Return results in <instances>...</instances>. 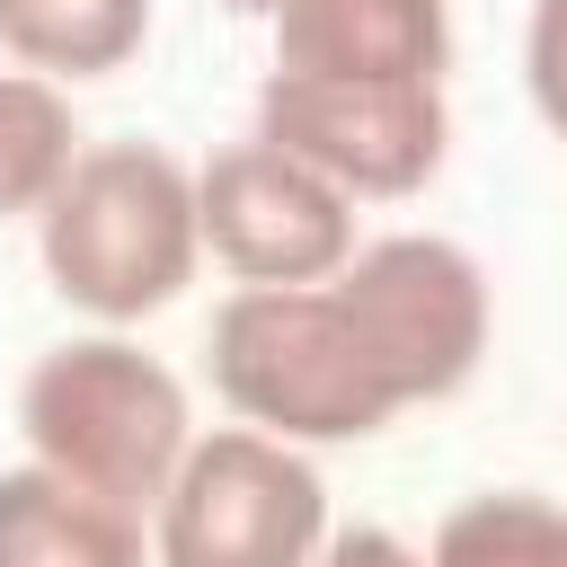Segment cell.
<instances>
[{
	"label": "cell",
	"instance_id": "obj_1",
	"mask_svg": "<svg viewBox=\"0 0 567 567\" xmlns=\"http://www.w3.org/2000/svg\"><path fill=\"white\" fill-rule=\"evenodd\" d=\"M44 275L71 310L124 328L186 292L195 275V168L159 142H97L44 195Z\"/></svg>",
	"mask_w": 567,
	"mask_h": 567
},
{
	"label": "cell",
	"instance_id": "obj_2",
	"mask_svg": "<svg viewBox=\"0 0 567 567\" xmlns=\"http://www.w3.org/2000/svg\"><path fill=\"white\" fill-rule=\"evenodd\" d=\"M213 390L275 443H363L390 425V390L328 284H239L213 310Z\"/></svg>",
	"mask_w": 567,
	"mask_h": 567
},
{
	"label": "cell",
	"instance_id": "obj_3",
	"mask_svg": "<svg viewBox=\"0 0 567 567\" xmlns=\"http://www.w3.org/2000/svg\"><path fill=\"white\" fill-rule=\"evenodd\" d=\"M18 425L44 470H62L133 514L168 487L177 452L195 443L177 372L124 337H71V346L35 354V372L18 390Z\"/></svg>",
	"mask_w": 567,
	"mask_h": 567
},
{
	"label": "cell",
	"instance_id": "obj_4",
	"mask_svg": "<svg viewBox=\"0 0 567 567\" xmlns=\"http://www.w3.org/2000/svg\"><path fill=\"white\" fill-rule=\"evenodd\" d=\"M328 301L346 310L390 408L452 399L487 354V275H478L470 248H452L434 230L372 239L363 257H346L328 275Z\"/></svg>",
	"mask_w": 567,
	"mask_h": 567
},
{
	"label": "cell",
	"instance_id": "obj_5",
	"mask_svg": "<svg viewBox=\"0 0 567 567\" xmlns=\"http://www.w3.org/2000/svg\"><path fill=\"white\" fill-rule=\"evenodd\" d=\"M151 505H159V540H151L159 567H301L328 540L319 470L257 425L186 443Z\"/></svg>",
	"mask_w": 567,
	"mask_h": 567
},
{
	"label": "cell",
	"instance_id": "obj_6",
	"mask_svg": "<svg viewBox=\"0 0 567 567\" xmlns=\"http://www.w3.org/2000/svg\"><path fill=\"white\" fill-rule=\"evenodd\" d=\"M257 142L292 151L301 168H319L354 204V195H416L443 168L452 115H443V80H292V71H266Z\"/></svg>",
	"mask_w": 567,
	"mask_h": 567
},
{
	"label": "cell",
	"instance_id": "obj_7",
	"mask_svg": "<svg viewBox=\"0 0 567 567\" xmlns=\"http://www.w3.org/2000/svg\"><path fill=\"white\" fill-rule=\"evenodd\" d=\"M195 248H213L239 284H328L354 257V204L248 133L195 168Z\"/></svg>",
	"mask_w": 567,
	"mask_h": 567
},
{
	"label": "cell",
	"instance_id": "obj_8",
	"mask_svg": "<svg viewBox=\"0 0 567 567\" xmlns=\"http://www.w3.org/2000/svg\"><path fill=\"white\" fill-rule=\"evenodd\" d=\"M452 9L443 0H284L275 71L292 80H443Z\"/></svg>",
	"mask_w": 567,
	"mask_h": 567
},
{
	"label": "cell",
	"instance_id": "obj_9",
	"mask_svg": "<svg viewBox=\"0 0 567 567\" xmlns=\"http://www.w3.org/2000/svg\"><path fill=\"white\" fill-rule=\"evenodd\" d=\"M0 567H142L133 505L27 461L0 470Z\"/></svg>",
	"mask_w": 567,
	"mask_h": 567
},
{
	"label": "cell",
	"instance_id": "obj_10",
	"mask_svg": "<svg viewBox=\"0 0 567 567\" xmlns=\"http://www.w3.org/2000/svg\"><path fill=\"white\" fill-rule=\"evenodd\" d=\"M151 35V0H0V53L35 80L124 71Z\"/></svg>",
	"mask_w": 567,
	"mask_h": 567
},
{
	"label": "cell",
	"instance_id": "obj_11",
	"mask_svg": "<svg viewBox=\"0 0 567 567\" xmlns=\"http://www.w3.org/2000/svg\"><path fill=\"white\" fill-rule=\"evenodd\" d=\"M71 159H80L71 97L53 80H35V71H0V221L44 213V195L62 186Z\"/></svg>",
	"mask_w": 567,
	"mask_h": 567
},
{
	"label": "cell",
	"instance_id": "obj_12",
	"mask_svg": "<svg viewBox=\"0 0 567 567\" xmlns=\"http://www.w3.org/2000/svg\"><path fill=\"white\" fill-rule=\"evenodd\" d=\"M416 567H567V523L549 496H523V487L470 496L443 514V532Z\"/></svg>",
	"mask_w": 567,
	"mask_h": 567
},
{
	"label": "cell",
	"instance_id": "obj_13",
	"mask_svg": "<svg viewBox=\"0 0 567 567\" xmlns=\"http://www.w3.org/2000/svg\"><path fill=\"white\" fill-rule=\"evenodd\" d=\"M301 567H416V549L399 540V532H372V523H354V532H337V540H319Z\"/></svg>",
	"mask_w": 567,
	"mask_h": 567
},
{
	"label": "cell",
	"instance_id": "obj_14",
	"mask_svg": "<svg viewBox=\"0 0 567 567\" xmlns=\"http://www.w3.org/2000/svg\"><path fill=\"white\" fill-rule=\"evenodd\" d=\"M230 9H266V18H275V9H284V0H230Z\"/></svg>",
	"mask_w": 567,
	"mask_h": 567
}]
</instances>
